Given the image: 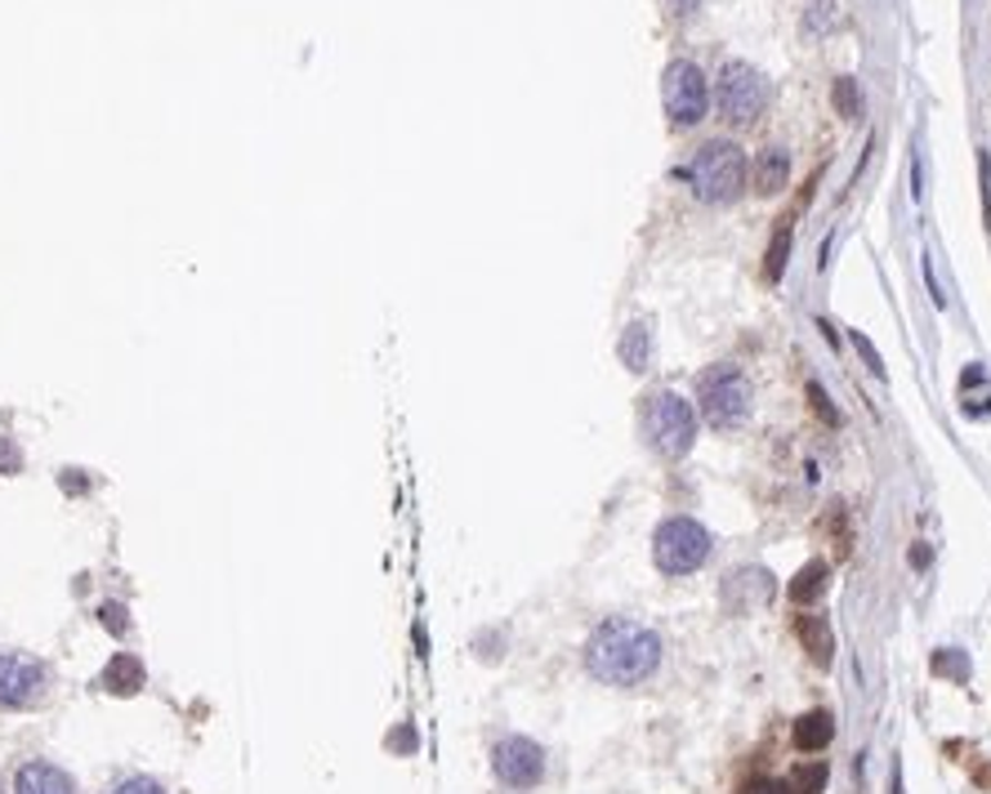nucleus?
<instances>
[{"instance_id": "7c9ffc66", "label": "nucleus", "mask_w": 991, "mask_h": 794, "mask_svg": "<svg viewBox=\"0 0 991 794\" xmlns=\"http://www.w3.org/2000/svg\"><path fill=\"white\" fill-rule=\"evenodd\" d=\"M19 465H23V460H19V451H14L10 442H0V469H6V474H19Z\"/></svg>"}, {"instance_id": "f03ea898", "label": "nucleus", "mask_w": 991, "mask_h": 794, "mask_svg": "<svg viewBox=\"0 0 991 794\" xmlns=\"http://www.w3.org/2000/svg\"><path fill=\"white\" fill-rule=\"evenodd\" d=\"M684 174H688L697 201H706V205H728V201H737V197L746 192V183H750V161H746L741 144H732V139H710V144H702V148L688 157Z\"/></svg>"}, {"instance_id": "aec40b11", "label": "nucleus", "mask_w": 991, "mask_h": 794, "mask_svg": "<svg viewBox=\"0 0 991 794\" xmlns=\"http://www.w3.org/2000/svg\"><path fill=\"white\" fill-rule=\"evenodd\" d=\"M98 625H103L107 634L126 638V634H130V607H126V603H103V607H98Z\"/></svg>"}, {"instance_id": "4be33fe9", "label": "nucleus", "mask_w": 991, "mask_h": 794, "mask_svg": "<svg viewBox=\"0 0 991 794\" xmlns=\"http://www.w3.org/2000/svg\"><path fill=\"white\" fill-rule=\"evenodd\" d=\"M831 28V0H809V10H804V32L809 36H822Z\"/></svg>"}, {"instance_id": "b1692460", "label": "nucleus", "mask_w": 991, "mask_h": 794, "mask_svg": "<svg viewBox=\"0 0 991 794\" xmlns=\"http://www.w3.org/2000/svg\"><path fill=\"white\" fill-rule=\"evenodd\" d=\"M741 794H791V785L787 781H773V776H750L741 785Z\"/></svg>"}, {"instance_id": "20e7f679", "label": "nucleus", "mask_w": 991, "mask_h": 794, "mask_svg": "<svg viewBox=\"0 0 991 794\" xmlns=\"http://www.w3.org/2000/svg\"><path fill=\"white\" fill-rule=\"evenodd\" d=\"M715 553V536L697 522V518H666L652 531V562L661 576H693L710 562Z\"/></svg>"}, {"instance_id": "2eb2a0df", "label": "nucleus", "mask_w": 991, "mask_h": 794, "mask_svg": "<svg viewBox=\"0 0 991 794\" xmlns=\"http://www.w3.org/2000/svg\"><path fill=\"white\" fill-rule=\"evenodd\" d=\"M616 358L630 375H643L652 362V326L647 321H625L621 339H616Z\"/></svg>"}, {"instance_id": "9b49d317", "label": "nucleus", "mask_w": 991, "mask_h": 794, "mask_svg": "<svg viewBox=\"0 0 991 794\" xmlns=\"http://www.w3.org/2000/svg\"><path fill=\"white\" fill-rule=\"evenodd\" d=\"M14 794H76V781H72V772H63L59 763L32 759V763L19 767V776H14Z\"/></svg>"}, {"instance_id": "412c9836", "label": "nucleus", "mask_w": 991, "mask_h": 794, "mask_svg": "<svg viewBox=\"0 0 991 794\" xmlns=\"http://www.w3.org/2000/svg\"><path fill=\"white\" fill-rule=\"evenodd\" d=\"M826 790V767L822 763H804L791 781V794H822Z\"/></svg>"}, {"instance_id": "6e6552de", "label": "nucleus", "mask_w": 991, "mask_h": 794, "mask_svg": "<svg viewBox=\"0 0 991 794\" xmlns=\"http://www.w3.org/2000/svg\"><path fill=\"white\" fill-rule=\"evenodd\" d=\"M50 669L32 656L0 652V710H32L45 701Z\"/></svg>"}, {"instance_id": "bb28decb", "label": "nucleus", "mask_w": 991, "mask_h": 794, "mask_svg": "<svg viewBox=\"0 0 991 794\" xmlns=\"http://www.w3.org/2000/svg\"><path fill=\"white\" fill-rule=\"evenodd\" d=\"M809 398H813V411H818L826 424H840V415L831 411V398H826V389H822V384H809Z\"/></svg>"}, {"instance_id": "f3484780", "label": "nucleus", "mask_w": 991, "mask_h": 794, "mask_svg": "<svg viewBox=\"0 0 991 794\" xmlns=\"http://www.w3.org/2000/svg\"><path fill=\"white\" fill-rule=\"evenodd\" d=\"M826 581H831V567L822 562V558H813V562H804L800 572H795V581H791V603L795 607H813L822 594H826Z\"/></svg>"}, {"instance_id": "cd10ccee", "label": "nucleus", "mask_w": 991, "mask_h": 794, "mask_svg": "<svg viewBox=\"0 0 991 794\" xmlns=\"http://www.w3.org/2000/svg\"><path fill=\"white\" fill-rule=\"evenodd\" d=\"M661 6L671 10V19H679V23H684V19H693V14L702 10V0H661Z\"/></svg>"}, {"instance_id": "2f4dec72", "label": "nucleus", "mask_w": 991, "mask_h": 794, "mask_svg": "<svg viewBox=\"0 0 991 794\" xmlns=\"http://www.w3.org/2000/svg\"><path fill=\"white\" fill-rule=\"evenodd\" d=\"M389 750H415V732H411V728H398V732L389 737Z\"/></svg>"}, {"instance_id": "a211bd4d", "label": "nucleus", "mask_w": 991, "mask_h": 794, "mask_svg": "<svg viewBox=\"0 0 991 794\" xmlns=\"http://www.w3.org/2000/svg\"><path fill=\"white\" fill-rule=\"evenodd\" d=\"M787 260H791V219L778 223L773 242H768V251H763V277H768V282H782Z\"/></svg>"}, {"instance_id": "f8f14e48", "label": "nucleus", "mask_w": 991, "mask_h": 794, "mask_svg": "<svg viewBox=\"0 0 991 794\" xmlns=\"http://www.w3.org/2000/svg\"><path fill=\"white\" fill-rule=\"evenodd\" d=\"M144 684H148V669L135 652H117L98 674V688L113 692V697H135V692H144Z\"/></svg>"}, {"instance_id": "9d476101", "label": "nucleus", "mask_w": 991, "mask_h": 794, "mask_svg": "<svg viewBox=\"0 0 991 794\" xmlns=\"http://www.w3.org/2000/svg\"><path fill=\"white\" fill-rule=\"evenodd\" d=\"M719 599L732 616H750L773 599V572H768V567H737V572L724 576Z\"/></svg>"}, {"instance_id": "6ab92c4d", "label": "nucleus", "mask_w": 991, "mask_h": 794, "mask_svg": "<svg viewBox=\"0 0 991 794\" xmlns=\"http://www.w3.org/2000/svg\"><path fill=\"white\" fill-rule=\"evenodd\" d=\"M831 103H835V112L844 121H857L862 117V85L853 81V76H835V85H831Z\"/></svg>"}, {"instance_id": "c85d7f7f", "label": "nucleus", "mask_w": 991, "mask_h": 794, "mask_svg": "<svg viewBox=\"0 0 991 794\" xmlns=\"http://www.w3.org/2000/svg\"><path fill=\"white\" fill-rule=\"evenodd\" d=\"M853 345H857V353L866 358V367H871L875 375H885V367H879V353L871 349V339H866V335H857V330H853Z\"/></svg>"}, {"instance_id": "5701e85b", "label": "nucleus", "mask_w": 991, "mask_h": 794, "mask_svg": "<svg viewBox=\"0 0 991 794\" xmlns=\"http://www.w3.org/2000/svg\"><path fill=\"white\" fill-rule=\"evenodd\" d=\"M934 669H938V674H947V669H951V674L960 678V684L969 678V660H964L956 647H947V656H938V660H934Z\"/></svg>"}, {"instance_id": "ddd939ff", "label": "nucleus", "mask_w": 991, "mask_h": 794, "mask_svg": "<svg viewBox=\"0 0 991 794\" xmlns=\"http://www.w3.org/2000/svg\"><path fill=\"white\" fill-rule=\"evenodd\" d=\"M791 183V152L787 148H763L750 166V188L759 197H778Z\"/></svg>"}, {"instance_id": "423d86ee", "label": "nucleus", "mask_w": 991, "mask_h": 794, "mask_svg": "<svg viewBox=\"0 0 991 794\" xmlns=\"http://www.w3.org/2000/svg\"><path fill=\"white\" fill-rule=\"evenodd\" d=\"M710 103L719 107V117L728 126H755L759 112H763V103H768V81H763L759 67L732 59V63L719 67V81H715Z\"/></svg>"}, {"instance_id": "39448f33", "label": "nucleus", "mask_w": 991, "mask_h": 794, "mask_svg": "<svg viewBox=\"0 0 991 794\" xmlns=\"http://www.w3.org/2000/svg\"><path fill=\"white\" fill-rule=\"evenodd\" d=\"M750 402H755L750 380L737 367L715 362V367H706L697 375V411H702V420L710 428H737V424H746Z\"/></svg>"}, {"instance_id": "7ed1b4c3", "label": "nucleus", "mask_w": 991, "mask_h": 794, "mask_svg": "<svg viewBox=\"0 0 991 794\" xmlns=\"http://www.w3.org/2000/svg\"><path fill=\"white\" fill-rule=\"evenodd\" d=\"M639 433L661 460H684L697 442V411H693L688 398H679L671 389H656V393L643 398Z\"/></svg>"}, {"instance_id": "1a4fd4ad", "label": "nucleus", "mask_w": 991, "mask_h": 794, "mask_svg": "<svg viewBox=\"0 0 991 794\" xmlns=\"http://www.w3.org/2000/svg\"><path fill=\"white\" fill-rule=\"evenodd\" d=\"M492 772L505 790H536L545 781V750L531 737H500L492 745Z\"/></svg>"}, {"instance_id": "dca6fc26", "label": "nucleus", "mask_w": 991, "mask_h": 794, "mask_svg": "<svg viewBox=\"0 0 991 794\" xmlns=\"http://www.w3.org/2000/svg\"><path fill=\"white\" fill-rule=\"evenodd\" d=\"M831 741H835V714H831V710H809V714L795 719V745H800V750L818 754V750H826Z\"/></svg>"}, {"instance_id": "0eeeda50", "label": "nucleus", "mask_w": 991, "mask_h": 794, "mask_svg": "<svg viewBox=\"0 0 991 794\" xmlns=\"http://www.w3.org/2000/svg\"><path fill=\"white\" fill-rule=\"evenodd\" d=\"M661 103H666L671 126L688 130L697 121H706L710 112V81L693 59H675L666 72H661Z\"/></svg>"}, {"instance_id": "473e14b6", "label": "nucleus", "mask_w": 991, "mask_h": 794, "mask_svg": "<svg viewBox=\"0 0 991 794\" xmlns=\"http://www.w3.org/2000/svg\"><path fill=\"white\" fill-rule=\"evenodd\" d=\"M929 558H934V553H929V544H916V549H911V567H916V572H925Z\"/></svg>"}, {"instance_id": "c756f323", "label": "nucleus", "mask_w": 991, "mask_h": 794, "mask_svg": "<svg viewBox=\"0 0 991 794\" xmlns=\"http://www.w3.org/2000/svg\"><path fill=\"white\" fill-rule=\"evenodd\" d=\"M978 170H982V205H987V229H991V157L987 152L978 157Z\"/></svg>"}, {"instance_id": "393cba45", "label": "nucleus", "mask_w": 991, "mask_h": 794, "mask_svg": "<svg viewBox=\"0 0 991 794\" xmlns=\"http://www.w3.org/2000/svg\"><path fill=\"white\" fill-rule=\"evenodd\" d=\"M117 794H166V785L152 781V776H126V781L117 785Z\"/></svg>"}, {"instance_id": "f257e3e1", "label": "nucleus", "mask_w": 991, "mask_h": 794, "mask_svg": "<svg viewBox=\"0 0 991 794\" xmlns=\"http://www.w3.org/2000/svg\"><path fill=\"white\" fill-rule=\"evenodd\" d=\"M661 652H666V643H661L656 629H647L630 616H608L586 638V669L608 688H634L656 674Z\"/></svg>"}, {"instance_id": "4468645a", "label": "nucleus", "mask_w": 991, "mask_h": 794, "mask_svg": "<svg viewBox=\"0 0 991 794\" xmlns=\"http://www.w3.org/2000/svg\"><path fill=\"white\" fill-rule=\"evenodd\" d=\"M795 634H800V643H804V652H809V660H813L818 669H826V665L835 660V634H831V621H826V616L804 612V616L795 621Z\"/></svg>"}, {"instance_id": "a878e982", "label": "nucleus", "mask_w": 991, "mask_h": 794, "mask_svg": "<svg viewBox=\"0 0 991 794\" xmlns=\"http://www.w3.org/2000/svg\"><path fill=\"white\" fill-rule=\"evenodd\" d=\"M59 487H63L67 496H89V478H85V469H63V474H59Z\"/></svg>"}]
</instances>
